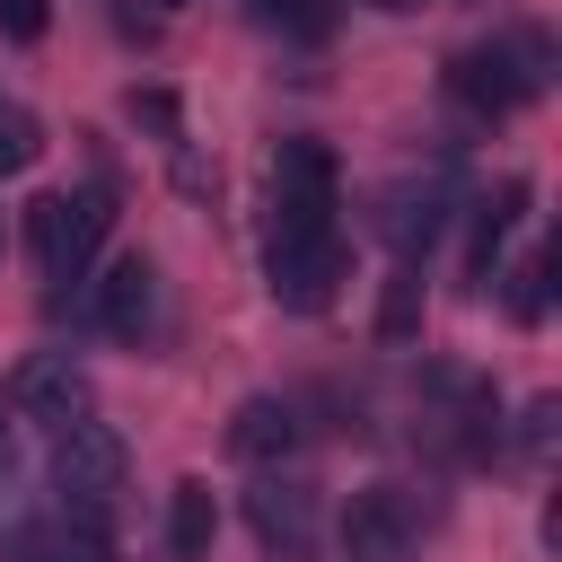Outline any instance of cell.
<instances>
[{"mask_svg":"<svg viewBox=\"0 0 562 562\" xmlns=\"http://www.w3.org/2000/svg\"><path fill=\"white\" fill-rule=\"evenodd\" d=\"M263 281H272V299H281L290 316L334 307V281H342V228H334V158H325L316 140H281Z\"/></svg>","mask_w":562,"mask_h":562,"instance_id":"6da1fadb","label":"cell"},{"mask_svg":"<svg viewBox=\"0 0 562 562\" xmlns=\"http://www.w3.org/2000/svg\"><path fill=\"white\" fill-rule=\"evenodd\" d=\"M105 193L97 184H79V193H35L26 202V246H35V263H44V281H79L88 263H97V246H105Z\"/></svg>","mask_w":562,"mask_h":562,"instance_id":"7a4b0ae2","label":"cell"},{"mask_svg":"<svg viewBox=\"0 0 562 562\" xmlns=\"http://www.w3.org/2000/svg\"><path fill=\"white\" fill-rule=\"evenodd\" d=\"M53 492H61V509H79V518H105V509H114V492H123V439H114L97 413H79V422L53 430Z\"/></svg>","mask_w":562,"mask_h":562,"instance_id":"3957f363","label":"cell"},{"mask_svg":"<svg viewBox=\"0 0 562 562\" xmlns=\"http://www.w3.org/2000/svg\"><path fill=\"white\" fill-rule=\"evenodd\" d=\"M536 61H544L536 44H465V53L448 61V97H457L465 114H483V123H492V114H518V105L536 97V79H544Z\"/></svg>","mask_w":562,"mask_h":562,"instance_id":"277c9868","label":"cell"},{"mask_svg":"<svg viewBox=\"0 0 562 562\" xmlns=\"http://www.w3.org/2000/svg\"><path fill=\"white\" fill-rule=\"evenodd\" d=\"M342 553L351 562H422V509L404 483H369L342 509Z\"/></svg>","mask_w":562,"mask_h":562,"instance_id":"5b68a950","label":"cell"},{"mask_svg":"<svg viewBox=\"0 0 562 562\" xmlns=\"http://www.w3.org/2000/svg\"><path fill=\"white\" fill-rule=\"evenodd\" d=\"M9 413L35 422V430L79 422V413H88V378H79V360H70V351H35V360H18V378H9Z\"/></svg>","mask_w":562,"mask_h":562,"instance_id":"8992f818","label":"cell"},{"mask_svg":"<svg viewBox=\"0 0 562 562\" xmlns=\"http://www.w3.org/2000/svg\"><path fill=\"white\" fill-rule=\"evenodd\" d=\"M0 562H105V536L79 509H44V518L0 527Z\"/></svg>","mask_w":562,"mask_h":562,"instance_id":"52a82bcc","label":"cell"},{"mask_svg":"<svg viewBox=\"0 0 562 562\" xmlns=\"http://www.w3.org/2000/svg\"><path fill=\"white\" fill-rule=\"evenodd\" d=\"M149 316H158V272H149L140 255H123V263L97 281V325H105L114 342H140Z\"/></svg>","mask_w":562,"mask_h":562,"instance_id":"ba28073f","label":"cell"},{"mask_svg":"<svg viewBox=\"0 0 562 562\" xmlns=\"http://www.w3.org/2000/svg\"><path fill=\"white\" fill-rule=\"evenodd\" d=\"M299 448V413L281 404V395H246L237 413H228V457L237 465H281Z\"/></svg>","mask_w":562,"mask_h":562,"instance_id":"9c48e42d","label":"cell"},{"mask_svg":"<svg viewBox=\"0 0 562 562\" xmlns=\"http://www.w3.org/2000/svg\"><path fill=\"white\" fill-rule=\"evenodd\" d=\"M439 220H448V184L439 176H422V184H395L386 193V211H378V228H386V246L413 263L430 237H439Z\"/></svg>","mask_w":562,"mask_h":562,"instance_id":"30bf717a","label":"cell"},{"mask_svg":"<svg viewBox=\"0 0 562 562\" xmlns=\"http://www.w3.org/2000/svg\"><path fill=\"white\" fill-rule=\"evenodd\" d=\"M518 211H527V176H509L492 202H474V237H465V272H474V281H492V255L509 246Z\"/></svg>","mask_w":562,"mask_h":562,"instance_id":"8fae6325","label":"cell"},{"mask_svg":"<svg viewBox=\"0 0 562 562\" xmlns=\"http://www.w3.org/2000/svg\"><path fill=\"white\" fill-rule=\"evenodd\" d=\"M211 536H220V501H211V483L193 474V483H176V501H167V544H176V562H211Z\"/></svg>","mask_w":562,"mask_h":562,"instance_id":"7c38bea8","label":"cell"},{"mask_svg":"<svg viewBox=\"0 0 562 562\" xmlns=\"http://www.w3.org/2000/svg\"><path fill=\"white\" fill-rule=\"evenodd\" d=\"M246 509H255V536L263 544H299L307 536V492L299 483H263V492H246Z\"/></svg>","mask_w":562,"mask_h":562,"instance_id":"4fadbf2b","label":"cell"},{"mask_svg":"<svg viewBox=\"0 0 562 562\" xmlns=\"http://www.w3.org/2000/svg\"><path fill=\"white\" fill-rule=\"evenodd\" d=\"M255 18L290 44H325L334 35V0H255Z\"/></svg>","mask_w":562,"mask_h":562,"instance_id":"5bb4252c","label":"cell"},{"mask_svg":"<svg viewBox=\"0 0 562 562\" xmlns=\"http://www.w3.org/2000/svg\"><path fill=\"white\" fill-rule=\"evenodd\" d=\"M413 325H422V272H413V263H395V272H386V307H378V334H386V342H404Z\"/></svg>","mask_w":562,"mask_h":562,"instance_id":"9a60e30c","label":"cell"},{"mask_svg":"<svg viewBox=\"0 0 562 562\" xmlns=\"http://www.w3.org/2000/svg\"><path fill=\"white\" fill-rule=\"evenodd\" d=\"M35 149H44V132H35V114L0 97V176H18V167H35Z\"/></svg>","mask_w":562,"mask_h":562,"instance_id":"2e32d148","label":"cell"},{"mask_svg":"<svg viewBox=\"0 0 562 562\" xmlns=\"http://www.w3.org/2000/svg\"><path fill=\"white\" fill-rule=\"evenodd\" d=\"M544 281H553V255L536 246V255L518 263V290H509V316H518V325H536V316H544Z\"/></svg>","mask_w":562,"mask_h":562,"instance_id":"e0dca14e","label":"cell"},{"mask_svg":"<svg viewBox=\"0 0 562 562\" xmlns=\"http://www.w3.org/2000/svg\"><path fill=\"white\" fill-rule=\"evenodd\" d=\"M369 9H395V18H404V9H422V0H369Z\"/></svg>","mask_w":562,"mask_h":562,"instance_id":"ac0fdd59","label":"cell"},{"mask_svg":"<svg viewBox=\"0 0 562 562\" xmlns=\"http://www.w3.org/2000/svg\"><path fill=\"white\" fill-rule=\"evenodd\" d=\"M0 474H9V422H0Z\"/></svg>","mask_w":562,"mask_h":562,"instance_id":"d6986e66","label":"cell"},{"mask_svg":"<svg viewBox=\"0 0 562 562\" xmlns=\"http://www.w3.org/2000/svg\"><path fill=\"white\" fill-rule=\"evenodd\" d=\"M0 246H9V237H0Z\"/></svg>","mask_w":562,"mask_h":562,"instance_id":"ffe728a7","label":"cell"}]
</instances>
